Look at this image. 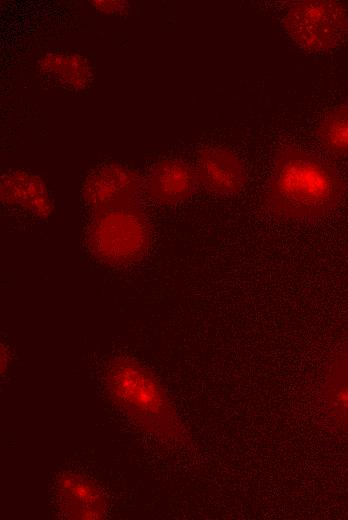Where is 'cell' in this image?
<instances>
[{
  "label": "cell",
  "instance_id": "cell-6",
  "mask_svg": "<svg viewBox=\"0 0 348 520\" xmlns=\"http://www.w3.org/2000/svg\"><path fill=\"white\" fill-rule=\"evenodd\" d=\"M194 169L198 185L215 195H236L247 182L246 170L241 160L223 147L201 149Z\"/></svg>",
  "mask_w": 348,
  "mask_h": 520
},
{
  "label": "cell",
  "instance_id": "cell-8",
  "mask_svg": "<svg viewBox=\"0 0 348 520\" xmlns=\"http://www.w3.org/2000/svg\"><path fill=\"white\" fill-rule=\"evenodd\" d=\"M56 497L66 519L99 520L106 513L107 500L91 479L76 473L61 475L56 483Z\"/></svg>",
  "mask_w": 348,
  "mask_h": 520
},
{
  "label": "cell",
  "instance_id": "cell-13",
  "mask_svg": "<svg viewBox=\"0 0 348 520\" xmlns=\"http://www.w3.org/2000/svg\"><path fill=\"white\" fill-rule=\"evenodd\" d=\"M98 10L106 13L121 12L127 5L124 1H93Z\"/></svg>",
  "mask_w": 348,
  "mask_h": 520
},
{
  "label": "cell",
  "instance_id": "cell-5",
  "mask_svg": "<svg viewBox=\"0 0 348 520\" xmlns=\"http://www.w3.org/2000/svg\"><path fill=\"white\" fill-rule=\"evenodd\" d=\"M143 193L140 176L117 163L91 171L82 188L84 201L94 213L137 208Z\"/></svg>",
  "mask_w": 348,
  "mask_h": 520
},
{
  "label": "cell",
  "instance_id": "cell-7",
  "mask_svg": "<svg viewBox=\"0 0 348 520\" xmlns=\"http://www.w3.org/2000/svg\"><path fill=\"white\" fill-rule=\"evenodd\" d=\"M197 186L195 169L177 159L159 161L143 180L144 193L160 205H176L188 200Z\"/></svg>",
  "mask_w": 348,
  "mask_h": 520
},
{
  "label": "cell",
  "instance_id": "cell-9",
  "mask_svg": "<svg viewBox=\"0 0 348 520\" xmlns=\"http://www.w3.org/2000/svg\"><path fill=\"white\" fill-rule=\"evenodd\" d=\"M1 200L39 218L48 217L53 202L44 182L36 175L23 170L5 174L0 184Z\"/></svg>",
  "mask_w": 348,
  "mask_h": 520
},
{
  "label": "cell",
  "instance_id": "cell-11",
  "mask_svg": "<svg viewBox=\"0 0 348 520\" xmlns=\"http://www.w3.org/2000/svg\"><path fill=\"white\" fill-rule=\"evenodd\" d=\"M40 70L56 83L68 88H84L92 71L86 58L74 53H48L39 61Z\"/></svg>",
  "mask_w": 348,
  "mask_h": 520
},
{
  "label": "cell",
  "instance_id": "cell-12",
  "mask_svg": "<svg viewBox=\"0 0 348 520\" xmlns=\"http://www.w3.org/2000/svg\"><path fill=\"white\" fill-rule=\"evenodd\" d=\"M316 137L329 154L348 158V104L337 106L322 117Z\"/></svg>",
  "mask_w": 348,
  "mask_h": 520
},
{
  "label": "cell",
  "instance_id": "cell-3",
  "mask_svg": "<svg viewBox=\"0 0 348 520\" xmlns=\"http://www.w3.org/2000/svg\"><path fill=\"white\" fill-rule=\"evenodd\" d=\"M85 239L96 259L111 266H125L147 253L152 229L137 208L96 212L87 226Z\"/></svg>",
  "mask_w": 348,
  "mask_h": 520
},
{
  "label": "cell",
  "instance_id": "cell-1",
  "mask_svg": "<svg viewBox=\"0 0 348 520\" xmlns=\"http://www.w3.org/2000/svg\"><path fill=\"white\" fill-rule=\"evenodd\" d=\"M345 191L346 184L333 166L289 144L274 157L263 204L275 218L315 220L336 208Z\"/></svg>",
  "mask_w": 348,
  "mask_h": 520
},
{
  "label": "cell",
  "instance_id": "cell-2",
  "mask_svg": "<svg viewBox=\"0 0 348 520\" xmlns=\"http://www.w3.org/2000/svg\"><path fill=\"white\" fill-rule=\"evenodd\" d=\"M105 386L113 403L141 430L170 444L188 442L171 400L142 364L126 357L111 360Z\"/></svg>",
  "mask_w": 348,
  "mask_h": 520
},
{
  "label": "cell",
  "instance_id": "cell-10",
  "mask_svg": "<svg viewBox=\"0 0 348 520\" xmlns=\"http://www.w3.org/2000/svg\"><path fill=\"white\" fill-rule=\"evenodd\" d=\"M321 395L330 421L339 431L348 434V348L330 360Z\"/></svg>",
  "mask_w": 348,
  "mask_h": 520
},
{
  "label": "cell",
  "instance_id": "cell-4",
  "mask_svg": "<svg viewBox=\"0 0 348 520\" xmlns=\"http://www.w3.org/2000/svg\"><path fill=\"white\" fill-rule=\"evenodd\" d=\"M289 37L309 52H327L348 36V13L334 0H299L289 5L283 20Z\"/></svg>",
  "mask_w": 348,
  "mask_h": 520
}]
</instances>
